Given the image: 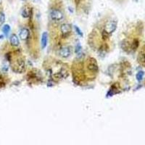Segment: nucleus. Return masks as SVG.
I'll return each instance as SVG.
<instances>
[{"instance_id":"1","label":"nucleus","mask_w":145,"mask_h":145,"mask_svg":"<svg viewBox=\"0 0 145 145\" xmlns=\"http://www.w3.org/2000/svg\"><path fill=\"white\" fill-rule=\"evenodd\" d=\"M117 28V22L115 20H110L106 23L104 26V30L108 35L112 34Z\"/></svg>"},{"instance_id":"2","label":"nucleus","mask_w":145,"mask_h":145,"mask_svg":"<svg viewBox=\"0 0 145 145\" xmlns=\"http://www.w3.org/2000/svg\"><path fill=\"white\" fill-rule=\"evenodd\" d=\"M60 32L62 36L64 38L68 37L72 32V26L69 23H63L60 26Z\"/></svg>"},{"instance_id":"3","label":"nucleus","mask_w":145,"mask_h":145,"mask_svg":"<svg viewBox=\"0 0 145 145\" xmlns=\"http://www.w3.org/2000/svg\"><path fill=\"white\" fill-rule=\"evenodd\" d=\"M63 13L60 9H52L50 12V18L54 21H60L63 19Z\"/></svg>"},{"instance_id":"4","label":"nucleus","mask_w":145,"mask_h":145,"mask_svg":"<svg viewBox=\"0 0 145 145\" xmlns=\"http://www.w3.org/2000/svg\"><path fill=\"white\" fill-rule=\"evenodd\" d=\"M25 70V62L22 59H20L15 64L14 70L18 73H22Z\"/></svg>"},{"instance_id":"5","label":"nucleus","mask_w":145,"mask_h":145,"mask_svg":"<svg viewBox=\"0 0 145 145\" xmlns=\"http://www.w3.org/2000/svg\"><path fill=\"white\" fill-rule=\"evenodd\" d=\"M72 53V51H71V48L70 47H65L62 48L60 50V55L63 58H68L70 56Z\"/></svg>"},{"instance_id":"6","label":"nucleus","mask_w":145,"mask_h":145,"mask_svg":"<svg viewBox=\"0 0 145 145\" xmlns=\"http://www.w3.org/2000/svg\"><path fill=\"white\" fill-rule=\"evenodd\" d=\"M88 68L89 70L94 73H97L98 71V65H97V61L95 60L94 58H91L90 60L89 61Z\"/></svg>"},{"instance_id":"7","label":"nucleus","mask_w":145,"mask_h":145,"mask_svg":"<svg viewBox=\"0 0 145 145\" xmlns=\"http://www.w3.org/2000/svg\"><path fill=\"white\" fill-rule=\"evenodd\" d=\"M29 34H30V32H29V30L28 28H23L20 31L19 36L22 40H26L29 36Z\"/></svg>"},{"instance_id":"8","label":"nucleus","mask_w":145,"mask_h":145,"mask_svg":"<svg viewBox=\"0 0 145 145\" xmlns=\"http://www.w3.org/2000/svg\"><path fill=\"white\" fill-rule=\"evenodd\" d=\"M47 43H48V33L47 32H44L42 36V38H41V46H42V49L46 48Z\"/></svg>"},{"instance_id":"9","label":"nucleus","mask_w":145,"mask_h":145,"mask_svg":"<svg viewBox=\"0 0 145 145\" xmlns=\"http://www.w3.org/2000/svg\"><path fill=\"white\" fill-rule=\"evenodd\" d=\"M10 44L12 47H18L20 44V41H19L18 37L17 35L12 34L10 36Z\"/></svg>"},{"instance_id":"10","label":"nucleus","mask_w":145,"mask_h":145,"mask_svg":"<svg viewBox=\"0 0 145 145\" xmlns=\"http://www.w3.org/2000/svg\"><path fill=\"white\" fill-rule=\"evenodd\" d=\"M21 14H22V16L25 18H29L31 14H32V10L31 8H28L27 7H23V9H22V12H21Z\"/></svg>"},{"instance_id":"11","label":"nucleus","mask_w":145,"mask_h":145,"mask_svg":"<svg viewBox=\"0 0 145 145\" xmlns=\"http://www.w3.org/2000/svg\"><path fill=\"white\" fill-rule=\"evenodd\" d=\"M9 31H10V26H9L8 24H6L4 25V26L2 27V31L3 33H5V35H7L9 33Z\"/></svg>"},{"instance_id":"12","label":"nucleus","mask_w":145,"mask_h":145,"mask_svg":"<svg viewBox=\"0 0 145 145\" xmlns=\"http://www.w3.org/2000/svg\"><path fill=\"white\" fill-rule=\"evenodd\" d=\"M5 21V15L3 12H0V25H3Z\"/></svg>"},{"instance_id":"13","label":"nucleus","mask_w":145,"mask_h":145,"mask_svg":"<svg viewBox=\"0 0 145 145\" xmlns=\"http://www.w3.org/2000/svg\"><path fill=\"white\" fill-rule=\"evenodd\" d=\"M74 28H75V32L77 33V34L79 36H81V37H83V33H82V31H81V30L80 29L77 25H74Z\"/></svg>"},{"instance_id":"14","label":"nucleus","mask_w":145,"mask_h":145,"mask_svg":"<svg viewBox=\"0 0 145 145\" xmlns=\"http://www.w3.org/2000/svg\"><path fill=\"white\" fill-rule=\"evenodd\" d=\"M81 44H78L77 45H76V47H75V53H77V54H79L81 53Z\"/></svg>"},{"instance_id":"15","label":"nucleus","mask_w":145,"mask_h":145,"mask_svg":"<svg viewBox=\"0 0 145 145\" xmlns=\"http://www.w3.org/2000/svg\"><path fill=\"white\" fill-rule=\"evenodd\" d=\"M2 4V0H0V5Z\"/></svg>"},{"instance_id":"16","label":"nucleus","mask_w":145,"mask_h":145,"mask_svg":"<svg viewBox=\"0 0 145 145\" xmlns=\"http://www.w3.org/2000/svg\"><path fill=\"white\" fill-rule=\"evenodd\" d=\"M21 1H25V0H21Z\"/></svg>"}]
</instances>
